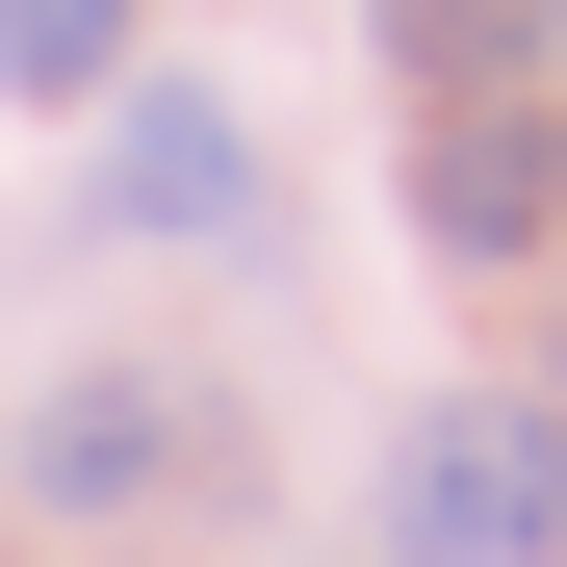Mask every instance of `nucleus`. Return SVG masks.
<instances>
[{
  "instance_id": "7ed1b4c3",
  "label": "nucleus",
  "mask_w": 567,
  "mask_h": 567,
  "mask_svg": "<svg viewBox=\"0 0 567 567\" xmlns=\"http://www.w3.org/2000/svg\"><path fill=\"white\" fill-rule=\"evenodd\" d=\"M413 233H439L464 284L567 258V104H439V130H413Z\"/></svg>"
},
{
  "instance_id": "20e7f679",
  "label": "nucleus",
  "mask_w": 567,
  "mask_h": 567,
  "mask_svg": "<svg viewBox=\"0 0 567 567\" xmlns=\"http://www.w3.org/2000/svg\"><path fill=\"white\" fill-rule=\"evenodd\" d=\"M78 207L104 233H258V130L207 78H104V155H78Z\"/></svg>"
},
{
  "instance_id": "39448f33",
  "label": "nucleus",
  "mask_w": 567,
  "mask_h": 567,
  "mask_svg": "<svg viewBox=\"0 0 567 567\" xmlns=\"http://www.w3.org/2000/svg\"><path fill=\"white\" fill-rule=\"evenodd\" d=\"M388 78H413V104H542V0H388Z\"/></svg>"
},
{
  "instance_id": "0eeeda50",
  "label": "nucleus",
  "mask_w": 567,
  "mask_h": 567,
  "mask_svg": "<svg viewBox=\"0 0 567 567\" xmlns=\"http://www.w3.org/2000/svg\"><path fill=\"white\" fill-rule=\"evenodd\" d=\"M542 52H567V0H542Z\"/></svg>"
},
{
  "instance_id": "f257e3e1",
  "label": "nucleus",
  "mask_w": 567,
  "mask_h": 567,
  "mask_svg": "<svg viewBox=\"0 0 567 567\" xmlns=\"http://www.w3.org/2000/svg\"><path fill=\"white\" fill-rule=\"evenodd\" d=\"M388 567H567V388H439L388 439Z\"/></svg>"
},
{
  "instance_id": "423d86ee",
  "label": "nucleus",
  "mask_w": 567,
  "mask_h": 567,
  "mask_svg": "<svg viewBox=\"0 0 567 567\" xmlns=\"http://www.w3.org/2000/svg\"><path fill=\"white\" fill-rule=\"evenodd\" d=\"M130 78V0H0V104H104Z\"/></svg>"
},
{
  "instance_id": "f03ea898",
  "label": "nucleus",
  "mask_w": 567,
  "mask_h": 567,
  "mask_svg": "<svg viewBox=\"0 0 567 567\" xmlns=\"http://www.w3.org/2000/svg\"><path fill=\"white\" fill-rule=\"evenodd\" d=\"M181 491H233V413L181 388V361H52V388H27V516L130 542V516H181Z\"/></svg>"
}]
</instances>
